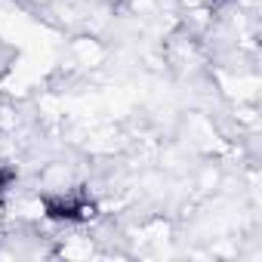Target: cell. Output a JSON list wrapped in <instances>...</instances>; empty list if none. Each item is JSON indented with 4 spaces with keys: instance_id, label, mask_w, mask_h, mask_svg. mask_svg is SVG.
<instances>
[{
    "instance_id": "obj_1",
    "label": "cell",
    "mask_w": 262,
    "mask_h": 262,
    "mask_svg": "<svg viewBox=\"0 0 262 262\" xmlns=\"http://www.w3.org/2000/svg\"><path fill=\"white\" fill-rule=\"evenodd\" d=\"M10 182H13V170L10 167H0V194L10 188Z\"/></svg>"
}]
</instances>
